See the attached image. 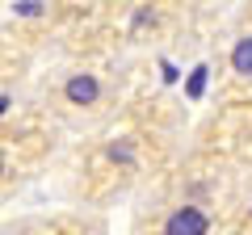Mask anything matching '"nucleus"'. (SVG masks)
Here are the masks:
<instances>
[{
  "instance_id": "obj_3",
  "label": "nucleus",
  "mask_w": 252,
  "mask_h": 235,
  "mask_svg": "<svg viewBox=\"0 0 252 235\" xmlns=\"http://www.w3.org/2000/svg\"><path fill=\"white\" fill-rule=\"evenodd\" d=\"M231 67L240 76H252V34H244L240 42L231 46Z\"/></svg>"
},
{
  "instance_id": "obj_2",
  "label": "nucleus",
  "mask_w": 252,
  "mask_h": 235,
  "mask_svg": "<svg viewBox=\"0 0 252 235\" xmlns=\"http://www.w3.org/2000/svg\"><path fill=\"white\" fill-rule=\"evenodd\" d=\"M67 101H72V105H93V101H97V80H93V76H72V80H67Z\"/></svg>"
},
{
  "instance_id": "obj_1",
  "label": "nucleus",
  "mask_w": 252,
  "mask_h": 235,
  "mask_svg": "<svg viewBox=\"0 0 252 235\" xmlns=\"http://www.w3.org/2000/svg\"><path fill=\"white\" fill-rule=\"evenodd\" d=\"M210 231V214L198 206H181L164 218V235H206Z\"/></svg>"
},
{
  "instance_id": "obj_4",
  "label": "nucleus",
  "mask_w": 252,
  "mask_h": 235,
  "mask_svg": "<svg viewBox=\"0 0 252 235\" xmlns=\"http://www.w3.org/2000/svg\"><path fill=\"white\" fill-rule=\"evenodd\" d=\"M0 176H4V160H0Z\"/></svg>"
}]
</instances>
